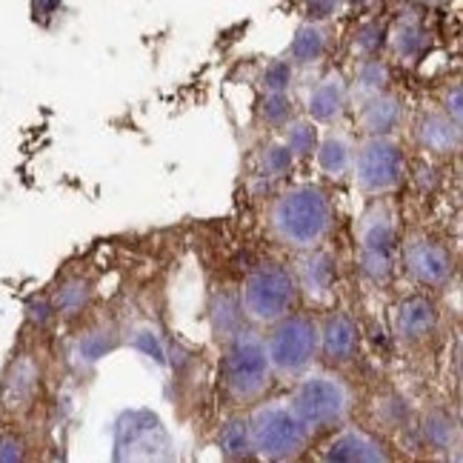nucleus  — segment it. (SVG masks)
<instances>
[{"mask_svg":"<svg viewBox=\"0 0 463 463\" xmlns=\"http://www.w3.org/2000/svg\"><path fill=\"white\" fill-rule=\"evenodd\" d=\"M269 235L292 252H307L320 246L332 232L335 209L332 198L317 184H298L283 189L269 206Z\"/></svg>","mask_w":463,"mask_h":463,"instance_id":"nucleus-1","label":"nucleus"},{"mask_svg":"<svg viewBox=\"0 0 463 463\" xmlns=\"http://www.w3.org/2000/svg\"><path fill=\"white\" fill-rule=\"evenodd\" d=\"M272 364L266 358L263 335L258 329L241 326L223 341L221 383L223 395L235 406H255L272 386Z\"/></svg>","mask_w":463,"mask_h":463,"instance_id":"nucleus-2","label":"nucleus"},{"mask_svg":"<svg viewBox=\"0 0 463 463\" xmlns=\"http://www.w3.org/2000/svg\"><path fill=\"white\" fill-rule=\"evenodd\" d=\"M289 403L312 435H324V432L341 430L349 420L354 398H352L349 383L337 375V372L307 369L304 375L295 378Z\"/></svg>","mask_w":463,"mask_h":463,"instance_id":"nucleus-3","label":"nucleus"},{"mask_svg":"<svg viewBox=\"0 0 463 463\" xmlns=\"http://www.w3.org/2000/svg\"><path fill=\"white\" fill-rule=\"evenodd\" d=\"M249 420V438H252V449L263 460H298L309 449L312 432L307 423L298 418L289 401H258Z\"/></svg>","mask_w":463,"mask_h":463,"instance_id":"nucleus-4","label":"nucleus"},{"mask_svg":"<svg viewBox=\"0 0 463 463\" xmlns=\"http://www.w3.org/2000/svg\"><path fill=\"white\" fill-rule=\"evenodd\" d=\"M243 317L255 326H272L298 307V283L289 266L278 260H263L243 278L238 292Z\"/></svg>","mask_w":463,"mask_h":463,"instance_id":"nucleus-5","label":"nucleus"},{"mask_svg":"<svg viewBox=\"0 0 463 463\" xmlns=\"http://www.w3.org/2000/svg\"><path fill=\"white\" fill-rule=\"evenodd\" d=\"M266 329L269 332L263 335V346H266V358L272 364L275 378L295 381L298 375H304L307 369H312V364L320 358L317 317L289 312L287 317L275 320V324Z\"/></svg>","mask_w":463,"mask_h":463,"instance_id":"nucleus-6","label":"nucleus"},{"mask_svg":"<svg viewBox=\"0 0 463 463\" xmlns=\"http://www.w3.org/2000/svg\"><path fill=\"white\" fill-rule=\"evenodd\" d=\"M349 175L364 194L381 198L403 184L406 155L392 135H366L364 144L354 146Z\"/></svg>","mask_w":463,"mask_h":463,"instance_id":"nucleus-7","label":"nucleus"},{"mask_svg":"<svg viewBox=\"0 0 463 463\" xmlns=\"http://www.w3.org/2000/svg\"><path fill=\"white\" fill-rule=\"evenodd\" d=\"M398 226L386 203H372L358 223V266L361 272L375 280L386 283L395 275L398 263Z\"/></svg>","mask_w":463,"mask_h":463,"instance_id":"nucleus-8","label":"nucleus"},{"mask_svg":"<svg viewBox=\"0 0 463 463\" xmlns=\"http://www.w3.org/2000/svg\"><path fill=\"white\" fill-rule=\"evenodd\" d=\"M398 255L403 258V269L409 272V278L420 283V287L443 289L455 275L452 252L432 235H423V232L409 235L398 249Z\"/></svg>","mask_w":463,"mask_h":463,"instance_id":"nucleus-9","label":"nucleus"},{"mask_svg":"<svg viewBox=\"0 0 463 463\" xmlns=\"http://www.w3.org/2000/svg\"><path fill=\"white\" fill-rule=\"evenodd\" d=\"M317 346L320 358L329 366H349L361 352V329L346 312H329L317 320Z\"/></svg>","mask_w":463,"mask_h":463,"instance_id":"nucleus-10","label":"nucleus"},{"mask_svg":"<svg viewBox=\"0 0 463 463\" xmlns=\"http://www.w3.org/2000/svg\"><path fill=\"white\" fill-rule=\"evenodd\" d=\"M295 263V283H298V295H304L309 304H329V298L335 292L337 283V263L326 252V249H307V252H298Z\"/></svg>","mask_w":463,"mask_h":463,"instance_id":"nucleus-11","label":"nucleus"},{"mask_svg":"<svg viewBox=\"0 0 463 463\" xmlns=\"http://www.w3.org/2000/svg\"><path fill=\"white\" fill-rule=\"evenodd\" d=\"M440 312L430 295H409L395 307V317H392V329L403 346H420L438 332Z\"/></svg>","mask_w":463,"mask_h":463,"instance_id":"nucleus-12","label":"nucleus"},{"mask_svg":"<svg viewBox=\"0 0 463 463\" xmlns=\"http://www.w3.org/2000/svg\"><path fill=\"white\" fill-rule=\"evenodd\" d=\"M324 460H337V463H386L389 452L383 443L369 435L358 426H344L324 449Z\"/></svg>","mask_w":463,"mask_h":463,"instance_id":"nucleus-13","label":"nucleus"},{"mask_svg":"<svg viewBox=\"0 0 463 463\" xmlns=\"http://www.w3.org/2000/svg\"><path fill=\"white\" fill-rule=\"evenodd\" d=\"M358 120L366 135H392L403 120V100L386 89L364 95L358 103Z\"/></svg>","mask_w":463,"mask_h":463,"instance_id":"nucleus-14","label":"nucleus"},{"mask_svg":"<svg viewBox=\"0 0 463 463\" xmlns=\"http://www.w3.org/2000/svg\"><path fill=\"white\" fill-rule=\"evenodd\" d=\"M346 106H349L346 80H344V75L332 72L312 89V95L307 100V115L315 123H326V127H332V123L344 118Z\"/></svg>","mask_w":463,"mask_h":463,"instance_id":"nucleus-15","label":"nucleus"},{"mask_svg":"<svg viewBox=\"0 0 463 463\" xmlns=\"http://www.w3.org/2000/svg\"><path fill=\"white\" fill-rule=\"evenodd\" d=\"M415 135H418V144L430 155H438V157L455 155L460 149V123L452 120L443 109L426 112L418 120Z\"/></svg>","mask_w":463,"mask_h":463,"instance_id":"nucleus-16","label":"nucleus"},{"mask_svg":"<svg viewBox=\"0 0 463 463\" xmlns=\"http://www.w3.org/2000/svg\"><path fill=\"white\" fill-rule=\"evenodd\" d=\"M317 166L320 172H324L326 177H332V181H341V177L349 175L352 169V155H354V144L352 137L346 132H326L324 137L317 140Z\"/></svg>","mask_w":463,"mask_h":463,"instance_id":"nucleus-17","label":"nucleus"},{"mask_svg":"<svg viewBox=\"0 0 463 463\" xmlns=\"http://www.w3.org/2000/svg\"><path fill=\"white\" fill-rule=\"evenodd\" d=\"M420 438L432 452H449L458 449L460 440V423L458 418L443 406H432L420 420Z\"/></svg>","mask_w":463,"mask_h":463,"instance_id":"nucleus-18","label":"nucleus"},{"mask_svg":"<svg viewBox=\"0 0 463 463\" xmlns=\"http://www.w3.org/2000/svg\"><path fill=\"white\" fill-rule=\"evenodd\" d=\"M218 447H221V455L226 460H246V458L255 455L252 438H249V420H246V415H235V418H229L221 426Z\"/></svg>","mask_w":463,"mask_h":463,"instance_id":"nucleus-19","label":"nucleus"},{"mask_svg":"<svg viewBox=\"0 0 463 463\" xmlns=\"http://www.w3.org/2000/svg\"><path fill=\"white\" fill-rule=\"evenodd\" d=\"M317 140H320V132H317L315 120H309V118L292 120L289 118L287 123H283V144H287V149L295 157H312L317 149Z\"/></svg>","mask_w":463,"mask_h":463,"instance_id":"nucleus-20","label":"nucleus"},{"mask_svg":"<svg viewBox=\"0 0 463 463\" xmlns=\"http://www.w3.org/2000/svg\"><path fill=\"white\" fill-rule=\"evenodd\" d=\"M212 317H215V335L221 341L235 335L243 326V309H241V298L238 295H226L221 292L212 304Z\"/></svg>","mask_w":463,"mask_h":463,"instance_id":"nucleus-21","label":"nucleus"},{"mask_svg":"<svg viewBox=\"0 0 463 463\" xmlns=\"http://www.w3.org/2000/svg\"><path fill=\"white\" fill-rule=\"evenodd\" d=\"M260 166L269 177H287L295 166V155L287 149V144H269L260 152Z\"/></svg>","mask_w":463,"mask_h":463,"instance_id":"nucleus-22","label":"nucleus"},{"mask_svg":"<svg viewBox=\"0 0 463 463\" xmlns=\"http://www.w3.org/2000/svg\"><path fill=\"white\" fill-rule=\"evenodd\" d=\"M260 115L269 127H283L292 118V98L287 92H266L260 103Z\"/></svg>","mask_w":463,"mask_h":463,"instance_id":"nucleus-23","label":"nucleus"},{"mask_svg":"<svg viewBox=\"0 0 463 463\" xmlns=\"http://www.w3.org/2000/svg\"><path fill=\"white\" fill-rule=\"evenodd\" d=\"M292 55L298 63H315L320 55H324V34L317 29H304L292 46Z\"/></svg>","mask_w":463,"mask_h":463,"instance_id":"nucleus-24","label":"nucleus"},{"mask_svg":"<svg viewBox=\"0 0 463 463\" xmlns=\"http://www.w3.org/2000/svg\"><path fill=\"white\" fill-rule=\"evenodd\" d=\"M354 83H358V89L364 95L381 92V89H386V83H389V72H386V66L381 61H366L358 69V78H354Z\"/></svg>","mask_w":463,"mask_h":463,"instance_id":"nucleus-25","label":"nucleus"},{"mask_svg":"<svg viewBox=\"0 0 463 463\" xmlns=\"http://www.w3.org/2000/svg\"><path fill=\"white\" fill-rule=\"evenodd\" d=\"M289 83H292V69H289V63H283V61L272 63L263 72V92H287Z\"/></svg>","mask_w":463,"mask_h":463,"instance_id":"nucleus-26","label":"nucleus"},{"mask_svg":"<svg viewBox=\"0 0 463 463\" xmlns=\"http://www.w3.org/2000/svg\"><path fill=\"white\" fill-rule=\"evenodd\" d=\"M86 298H89L86 283H83V280H75V283H69V287L63 289V295H61V300H58V307H61L66 315H75V312L83 309Z\"/></svg>","mask_w":463,"mask_h":463,"instance_id":"nucleus-27","label":"nucleus"},{"mask_svg":"<svg viewBox=\"0 0 463 463\" xmlns=\"http://www.w3.org/2000/svg\"><path fill=\"white\" fill-rule=\"evenodd\" d=\"M460 103H463V98H460V83H455L452 92L443 95V112H447L458 123H463V106Z\"/></svg>","mask_w":463,"mask_h":463,"instance_id":"nucleus-28","label":"nucleus"}]
</instances>
